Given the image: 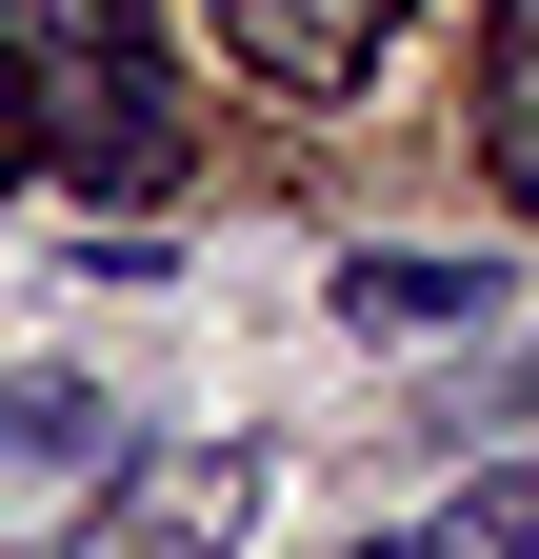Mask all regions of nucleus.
I'll return each mask as SVG.
<instances>
[{
  "label": "nucleus",
  "instance_id": "obj_6",
  "mask_svg": "<svg viewBox=\"0 0 539 559\" xmlns=\"http://www.w3.org/2000/svg\"><path fill=\"white\" fill-rule=\"evenodd\" d=\"M459 539H480V559H539V460H500L480 500H459Z\"/></svg>",
  "mask_w": 539,
  "mask_h": 559
},
{
  "label": "nucleus",
  "instance_id": "obj_1",
  "mask_svg": "<svg viewBox=\"0 0 539 559\" xmlns=\"http://www.w3.org/2000/svg\"><path fill=\"white\" fill-rule=\"evenodd\" d=\"M0 40H21L40 160H81L100 200L180 180V81H160V0H0Z\"/></svg>",
  "mask_w": 539,
  "mask_h": 559
},
{
  "label": "nucleus",
  "instance_id": "obj_4",
  "mask_svg": "<svg viewBox=\"0 0 539 559\" xmlns=\"http://www.w3.org/2000/svg\"><path fill=\"white\" fill-rule=\"evenodd\" d=\"M0 460H100V380H0Z\"/></svg>",
  "mask_w": 539,
  "mask_h": 559
},
{
  "label": "nucleus",
  "instance_id": "obj_8",
  "mask_svg": "<svg viewBox=\"0 0 539 559\" xmlns=\"http://www.w3.org/2000/svg\"><path fill=\"white\" fill-rule=\"evenodd\" d=\"M360 559H480V539H459V520H420V539H360Z\"/></svg>",
  "mask_w": 539,
  "mask_h": 559
},
{
  "label": "nucleus",
  "instance_id": "obj_2",
  "mask_svg": "<svg viewBox=\"0 0 539 559\" xmlns=\"http://www.w3.org/2000/svg\"><path fill=\"white\" fill-rule=\"evenodd\" d=\"M220 40H240L280 100H360L380 40H399V0H220Z\"/></svg>",
  "mask_w": 539,
  "mask_h": 559
},
{
  "label": "nucleus",
  "instance_id": "obj_5",
  "mask_svg": "<svg viewBox=\"0 0 539 559\" xmlns=\"http://www.w3.org/2000/svg\"><path fill=\"white\" fill-rule=\"evenodd\" d=\"M480 140H500V200L539 221V60H500V100H480Z\"/></svg>",
  "mask_w": 539,
  "mask_h": 559
},
{
  "label": "nucleus",
  "instance_id": "obj_7",
  "mask_svg": "<svg viewBox=\"0 0 539 559\" xmlns=\"http://www.w3.org/2000/svg\"><path fill=\"white\" fill-rule=\"evenodd\" d=\"M40 180V100H21V40H0V200Z\"/></svg>",
  "mask_w": 539,
  "mask_h": 559
},
{
  "label": "nucleus",
  "instance_id": "obj_3",
  "mask_svg": "<svg viewBox=\"0 0 539 559\" xmlns=\"http://www.w3.org/2000/svg\"><path fill=\"white\" fill-rule=\"evenodd\" d=\"M480 300H500V260H440V240L340 260V320H380V340H440V320H480Z\"/></svg>",
  "mask_w": 539,
  "mask_h": 559
}]
</instances>
